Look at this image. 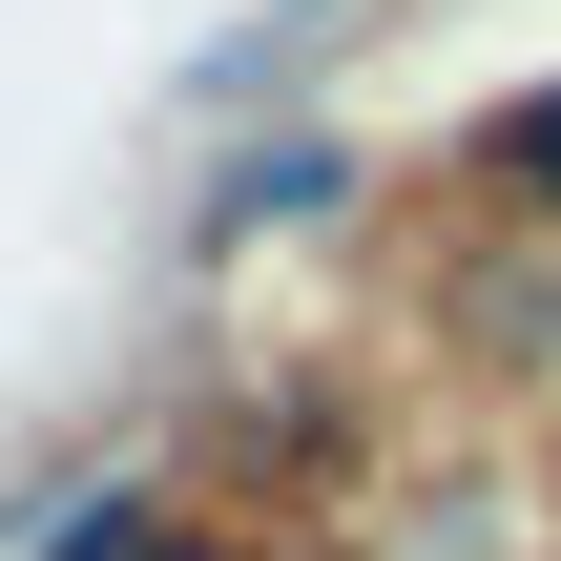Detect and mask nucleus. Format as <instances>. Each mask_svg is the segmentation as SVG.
I'll return each instance as SVG.
<instances>
[{
  "mask_svg": "<svg viewBox=\"0 0 561 561\" xmlns=\"http://www.w3.org/2000/svg\"><path fill=\"white\" fill-rule=\"evenodd\" d=\"M333 187H354V167H333V146H250V167H229V187H208V208H229V229H271V208H333Z\"/></svg>",
  "mask_w": 561,
  "mask_h": 561,
  "instance_id": "obj_2",
  "label": "nucleus"
},
{
  "mask_svg": "<svg viewBox=\"0 0 561 561\" xmlns=\"http://www.w3.org/2000/svg\"><path fill=\"white\" fill-rule=\"evenodd\" d=\"M167 561H208V541H167Z\"/></svg>",
  "mask_w": 561,
  "mask_h": 561,
  "instance_id": "obj_3",
  "label": "nucleus"
},
{
  "mask_svg": "<svg viewBox=\"0 0 561 561\" xmlns=\"http://www.w3.org/2000/svg\"><path fill=\"white\" fill-rule=\"evenodd\" d=\"M458 187H500L520 229H561V83H520V104H479V125H458Z\"/></svg>",
  "mask_w": 561,
  "mask_h": 561,
  "instance_id": "obj_1",
  "label": "nucleus"
}]
</instances>
